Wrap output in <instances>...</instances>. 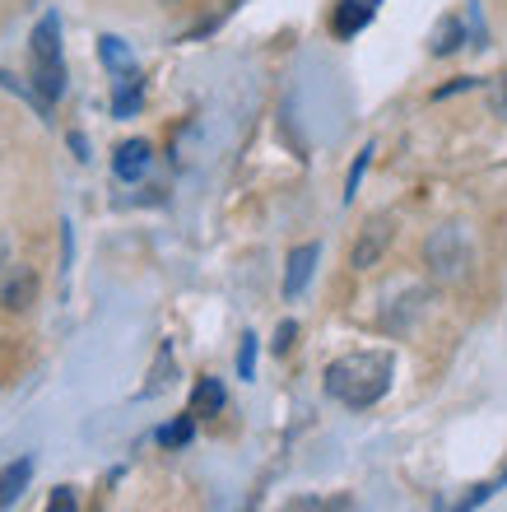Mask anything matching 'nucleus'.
Masks as SVG:
<instances>
[{
  "label": "nucleus",
  "instance_id": "18",
  "mask_svg": "<svg viewBox=\"0 0 507 512\" xmlns=\"http://www.w3.org/2000/svg\"><path fill=\"white\" fill-rule=\"evenodd\" d=\"M238 378H256V336H252V331L242 336V350H238Z\"/></svg>",
  "mask_w": 507,
  "mask_h": 512
},
{
  "label": "nucleus",
  "instance_id": "7",
  "mask_svg": "<svg viewBox=\"0 0 507 512\" xmlns=\"http://www.w3.org/2000/svg\"><path fill=\"white\" fill-rule=\"evenodd\" d=\"M149 159H154L149 140H126V145H117V154H112V173H117L121 182H140Z\"/></svg>",
  "mask_w": 507,
  "mask_h": 512
},
{
  "label": "nucleus",
  "instance_id": "9",
  "mask_svg": "<svg viewBox=\"0 0 507 512\" xmlns=\"http://www.w3.org/2000/svg\"><path fill=\"white\" fill-rule=\"evenodd\" d=\"M28 480H33V461H28V457L10 461V466L0 471V508H14V503H19V494L28 489Z\"/></svg>",
  "mask_w": 507,
  "mask_h": 512
},
{
  "label": "nucleus",
  "instance_id": "17",
  "mask_svg": "<svg viewBox=\"0 0 507 512\" xmlns=\"http://www.w3.org/2000/svg\"><path fill=\"white\" fill-rule=\"evenodd\" d=\"M489 108H494V117H503L507 122V70L489 80Z\"/></svg>",
  "mask_w": 507,
  "mask_h": 512
},
{
  "label": "nucleus",
  "instance_id": "16",
  "mask_svg": "<svg viewBox=\"0 0 507 512\" xmlns=\"http://www.w3.org/2000/svg\"><path fill=\"white\" fill-rule=\"evenodd\" d=\"M368 163H373V145L363 149L359 159H354V168H349V177H345V201H354V191H359L363 173H368Z\"/></svg>",
  "mask_w": 507,
  "mask_h": 512
},
{
  "label": "nucleus",
  "instance_id": "12",
  "mask_svg": "<svg viewBox=\"0 0 507 512\" xmlns=\"http://www.w3.org/2000/svg\"><path fill=\"white\" fill-rule=\"evenodd\" d=\"M461 42H466V24H461L456 14L438 19V33H433V56H452Z\"/></svg>",
  "mask_w": 507,
  "mask_h": 512
},
{
  "label": "nucleus",
  "instance_id": "15",
  "mask_svg": "<svg viewBox=\"0 0 507 512\" xmlns=\"http://www.w3.org/2000/svg\"><path fill=\"white\" fill-rule=\"evenodd\" d=\"M191 438H196V415H182V419H173V424H163L159 429L163 447H187Z\"/></svg>",
  "mask_w": 507,
  "mask_h": 512
},
{
  "label": "nucleus",
  "instance_id": "22",
  "mask_svg": "<svg viewBox=\"0 0 507 512\" xmlns=\"http://www.w3.org/2000/svg\"><path fill=\"white\" fill-rule=\"evenodd\" d=\"M5 256H10V247H5V238H0V266H5Z\"/></svg>",
  "mask_w": 507,
  "mask_h": 512
},
{
  "label": "nucleus",
  "instance_id": "8",
  "mask_svg": "<svg viewBox=\"0 0 507 512\" xmlns=\"http://www.w3.org/2000/svg\"><path fill=\"white\" fill-rule=\"evenodd\" d=\"M373 10H377V0H340V5H335V19H331L335 38H354V33L373 19Z\"/></svg>",
  "mask_w": 507,
  "mask_h": 512
},
{
  "label": "nucleus",
  "instance_id": "5",
  "mask_svg": "<svg viewBox=\"0 0 507 512\" xmlns=\"http://www.w3.org/2000/svg\"><path fill=\"white\" fill-rule=\"evenodd\" d=\"M33 298H38V275L28 266H10L5 284H0V308L10 312H28L33 308Z\"/></svg>",
  "mask_w": 507,
  "mask_h": 512
},
{
  "label": "nucleus",
  "instance_id": "2",
  "mask_svg": "<svg viewBox=\"0 0 507 512\" xmlns=\"http://www.w3.org/2000/svg\"><path fill=\"white\" fill-rule=\"evenodd\" d=\"M33 89L38 103H56L66 94V66H61V19L42 14V24L33 28Z\"/></svg>",
  "mask_w": 507,
  "mask_h": 512
},
{
  "label": "nucleus",
  "instance_id": "13",
  "mask_svg": "<svg viewBox=\"0 0 507 512\" xmlns=\"http://www.w3.org/2000/svg\"><path fill=\"white\" fill-rule=\"evenodd\" d=\"M98 56H103V66H107V70H117V75H126V70H135V56H131V47H126V42H121V38H112V33H107V38H98Z\"/></svg>",
  "mask_w": 507,
  "mask_h": 512
},
{
  "label": "nucleus",
  "instance_id": "10",
  "mask_svg": "<svg viewBox=\"0 0 507 512\" xmlns=\"http://www.w3.org/2000/svg\"><path fill=\"white\" fill-rule=\"evenodd\" d=\"M224 410V387L219 378H201L196 391H191V415H219Z\"/></svg>",
  "mask_w": 507,
  "mask_h": 512
},
{
  "label": "nucleus",
  "instance_id": "14",
  "mask_svg": "<svg viewBox=\"0 0 507 512\" xmlns=\"http://www.w3.org/2000/svg\"><path fill=\"white\" fill-rule=\"evenodd\" d=\"M498 485H507V471L498 475V480H484V485H475V489H470V494H461V499H456L452 508H438V512H475L484 499H489V494H494Z\"/></svg>",
  "mask_w": 507,
  "mask_h": 512
},
{
  "label": "nucleus",
  "instance_id": "3",
  "mask_svg": "<svg viewBox=\"0 0 507 512\" xmlns=\"http://www.w3.org/2000/svg\"><path fill=\"white\" fill-rule=\"evenodd\" d=\"M424 261L428 270H433V280L442 284H452L461 280L470 270V243H466V233L456 229V224H442V229L428 233V243H424Z\"/></svg>",
  "mask_w": 507,
  "mask_h": 512
},
{
  "label": "nucleus",
  "instance_id": "6",
  "mask_svg": "<svg viewBox=\"0 0 507 512\" xmlns=\"http://www.w3.org/2000/svg\"><path fill=\"white\" fill-rule=\"evenodd\" d=\"M317 256H321L317 243H303V247H294V252H289V266H284V298H298L307 289L312 270H317Z\"/></svg>",
  "mask_w": 507,
  "mask_h": 512
},
{
  "label": "nucleus",
  "instance_id": "21",
  "mask_svg": "<svg viewBox=\"0 0 507 512\" xmlns=\"http://www.w3.org/2000/svg\"><path fill=\"white\" fill-rule=\"evenodd\" d=\"M475 84H480V80H470V75H466V80H456V84H447V89H438V98H452V94H461V89H475Z\"/></svg>",
  "mask_w": 507,
  "mask_h": 512
},
{
  "label": "nucleus",
  "instance_id": "20",
  "mask_svg": "<svg viewBox=\"0 0 507 512\" xmlns=\"http://www.w3.org/2000/svg\"><path fill=\"white\" fill-rule=\"evenodd\" d=\"M294 336H298V326L294 322H280V331H275V345H270V350H275V354H289Z\"/></svg>",
  "mask_w": 507,
  "mask_h": 512
},
{
  "label": "nucleus",
  "instance_id": "19",
  "mask_svg": "<svg viewBox=\"0 0 507 512\" xmlns=\"http://www.w3.org/2000/svg\"><path fill=\"white\" fill-rule=\"evenodd\" d=\"M47 512H80L75 508V489H52V503H47Z\"/></svg>",
  "mask_w": 507,
  "mask_h": 512
},
{
  "label": "nucleus",
  "instance_id": "4",
  "mask_svg": "<svg viewBox=\"0 0 507 512\" xmlns=\"http://www.w3.org/2000/svg\"><path fill=\"white\" fill-rule=\"evenodd\" d=\"M391 238H396V219L391 215H373L368 224L359 229V243H354V270H368L382 261V252L391 247Z\"/></svg>",
  "mask_w": 507,
  "mask_h": 512
},
{
  "label": "nucleus",
  "instance_id": "11",
  "mask_svg": "<svg viewBox=\"0 0 507 512\" xmlns=\"http://www.w3.org/2000/svg\"><path fill=\"white\" fill-rule=\"evenodd\" d=\"M112 112H117V117H135V112H140V75H135V70H126V75L117 80Z\"/></svg>",
  "mask_w": 507,
  "mask_h": 512
},
{
  "label": "nucleus",
  "instance_id": "1",
  "mask_svg": "<svg viewBox=\"0 0 507 512\" xmlns=\"http://www.w3.org/2000/svg\"><path fill=\"white\" fill-rule=\"evenodd\" d=\"M391 378H396V359L387 350H354L326 368V396L349 410H368L391 391Z\"/></svg>",
  "mask_w": 507,
  "mask_h": 512
}]
</instances>
